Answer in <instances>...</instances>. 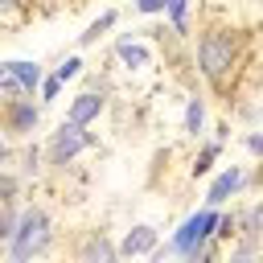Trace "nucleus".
<instances>
[{"label": "nucleus", "instance_id": "nucleus-16", "mask_svg": "<svg viewBox=\"0 0 263 263\" xmlns=\"http://www.w3.org/2000/svg\"><path fill=\"white\" fill-rule=\"evenodd\" d=\"M45 168V148L41 144H25L21 148V177H37Z\"/></svg>", "mask_w": 263, "mask_h": 263}, {"label": "nucleus", "instance_id": "nucleus-21", "mask_svg": "<svg viewBox=\"0 0 263 263\" xmlns=\"http://www.w3.org/2000/svg\"><path fill=\"white\" fill-rule=\"evenodd\" d=\"M238 234V222H234V214H218V226H214V238L218 242H230Z\"/></svg>", "mask_w": 263, "mask_h": 263}, {"label": "nucleus", "instance_id": "nucleus-14", "mask_svg": "<svg viewBox=\"0 0 263 263\" xmlns=\"http://www.w3.org/2000/svg\"><path fill=\"white\" fill-rule=\"evenodd\" d=\"M201 132H205V99H197V95H193V99L185 103V136H189V140H197Z\"/></svg>", "mask_w": 263, "mask_h": 263}, {"label": "nucleus", "instance_id": "nucleus-12", "mask_svg": "<svg viewBox=\"0 0 263 263\" xmlns=\"http://www.w3.org/2000/svg\"><path fill=\"white\" fill-rule=\"evenodd\" d=\"M189 12H193V0H173V4L164 8V16H168V29H173L177 37H189V33H193V25H189Z\"/></svg>", "mask_w": 263, "mask_h": 263}, {"label": "nucleus", "instance_id": "nucleus-26", "mask_svg": "<svg viewBox=\"0 0 263 263\" xmlns=\"http://www.w3.org/2000/svg\"><path fill=\"white\" fill-rule=\"evenodd\" d=\"M8 160H12V144H8V136L0 132V168H4Z\"/></svg>", "mask_w": 263, "mask_h": 263}, {"label": "nucleus", "instance_id": "nucleus-11", "mask_svg": "<svg viewBox=\"0 0 263 263\" xmlns=\"http://www.w3.org/2000/svg\"><path fill=\"white\" fill-rule=\"evenodd\" d=\"M115 58H119V66H123V70H144V66H152L148 45H144V41H136V37L115 41Z\"/></svg>", "mask_w": 263, "mask_h": 263}, {"label": "nucleus", "instance_id": "nucleus-20", "mask_svg": "<svg viewBox=\"0 0 263 263\" xmlns=\"http://www.w3.org/2000/svg\"><path fill=\"white\" fill-rule=\"evenodd\" d=\"M82 66H86V62H82L78 53H70V58H62V62H58V70H53V74H58V82L66 86V82H74V78L82 74Z\"/></svg>", "mask_w": 263, "mask_h": 263}, {"label": "nucleus", "instance_id": "nucleus-19", "mask_svg": "<svg viewBox=\"0 0 263 263\" xmlns=\"http://www.w3.org/2000/svg\"><path fill=\"white\" fill-rule=\"evenodd\" d=\"M0 201H21V173H12L8 164L0 168Z\"/></svg>", "mask_w": 263, "mask_h": 263}, {"label": "nucleus", "instance_id": "nucleus-10", "mask_svg": "<svg viewBox=\"0 0 263 263\" xmlns=\"http://www.w3.org/2000/svg\"><path fill=\"white\" fill-rule=\"evenodd\" d=\"M156 226H148V222H140V226H132L127 234H123V242H119V255H152V247H156Z\"/></svg>", "mask_w": 263, "mask_h": 263}, {"label": "nucleus", "instance_id": "nucleus-17", "mask_svg": "<svg viewBox=\"0 0 263 263\" xmlns=\"http://www.w3.org/2000/svg\"><path fill=\"white\" fill-rule=\"evenodd\" d=\"M218 156H222V140H210V144H201V152L193 156V168H189V173H193V177H205V173L214 168V160H218Z\"/></svg>", "mask_w": 263, "mask_h": 263}, {"label": "nucleus", "instance_id": "nucleus-9", "mask_svg": "<svg viewBox=\"0 0 263 263\" xmlns=\"http://www.w3.org/2000/svg\"><path fill=\"white\" fill-rule=\"evenodd\" d=\"M0 66H4V74H12V78L21 82L25 95H33V90L41 86V78H45V70H41L37 62H29V58H12V62H0Z\"/></svg>", "mask_w": 263, "mask_h": 263}, {"label": "nucleus", "instance_id": "nucleus-8", "mask_svg": "<svg viewBox=\"0 0 263 263\" xmlns=\"http://www.w3.org/2000/svg\"><path fill=\"white\" fill-rule=\"evenodd\" d=\"M247 185V173L238 168V164H230V168H222L214 181H210V189H205V205H226L238 189Z\"/></svg>", "mask_w": 263, "mask_h": 263}, {"label": "nucleus", "instance_id": "nucleus-24", "mask_svg": "<svg viewBox=\"0 0 263 263\" xmlns=\"http://www.w3.org/2000/svg\"><path fill=\"white\" fill-rule=\"evenodd\" d=\"M25 12V0H0V21H12Z\"/></svg>", "mask_w": 263, "mask_h": 263}, {"label": "nucleus", "instance_id": "nucleus-15", "mask_svg": "<svg viewBox=\"0 0 263 263\" xmlns=\"http://www.w3.org/2000/svg\"><path fill=\"white\" fill-rule=\"evenodd\" d=\"M234 222H238V234L259 238V234H263V201H259V205H247L242 214H234ZM238 234H234V238H238Z\"/></svg>", "mask_w": 263, "mask_h": 263}, {"label": "nucleus", "instance_id": "nucleus-5", "mask_svg": "<svg viewBox=\"0 0 263 263\" xmlns=\"http://www.w3.org/2000/svg\"><path fill=\"white\" fill-rule=\"evenodd\" d=\"M37 127H41V103H33V95H4L0 99V132L8 140H33Z\"/></svg>", "mask_w": 263, "mask_h": 263}, {"label": "nucleus", "instance_id": "nucleus-22", "mask_svg": "<svg viewBox=\"0 0 263 263\" xmlns=\"http://www.w3.org/2000/svg\"><path fill=\"white\" fill-rule=\"evenodd\" d=\"M37 95H41V103H53V99L62 95V82H58V74H45V78H41V86H37Z\"/></svg>", "mask_w": 263, "mask_h": 263}, {"label": "nucleus", "instance_id": "nucleus-25", "mask_svg": "<svg viewBox=\"0 0 263 263\" xmlns=\"http://www.w3.org/2000/svg\"><path fill=\"white\" fill-rule=\"evenodd\" d=\"M247 152H251V156H263V127L247 136Z\"/></svg>", "mask_w": 263, "mask_h": 263}, {"label": "nucleus", "instance_id": "nucleus-18", "mask_svg": "<svg viewBox=\"0 0 263 263\" xmlns=\"http://www.w3.org/2000/svg\"><path fill=\"white\" fill-rule=\"evenodd\" d=\"M16 218H21V201H0V242H8V238H12Z\"/></svg>", "mask_w": 263, "mask_h": 263}, {"label": "nucleus", "instance_id": "nucleus-4", "mask_svg": "<svg viewBox=\"0 0 263 263\" xmlns=\"http://www.w3.org/2000/svg\"><path fill=\"white\" fill-rule=\"evenodd\" d=\"M99 140L82 127V123H70V119H62L53 132H49V140L41 144L45 148V168H53V173H62L66 164H74L82 152H90Z\"/></svg>", "mask_w": 263, "mask_h": 263}, {"label": "nucleus", "instance_id": "nucleus-2", "mask_svg": "<svg viewBox=\"0 0 263 263\" xmlns=\"http://www.w3.org/2000/svg\"><path fill=\"white\" fill-rule=\"evenodd\" d=\"M214 226H218V205H201L197 214H189L173 238L164 247H152V259H164V255H181L189 263H205V259H218L222 242L214 238Z\"/></svg>", "mask_w": 263, "mask_h": 263}, {"label": "nucleus", "instance_id": "nucleus-13", "mask_svg": "<svg viewBox=\"0 0 263 263\" xmlns=\"http://www.w3.org/2000/svg\"><path fill=\"white\" fill-rule=\"evenodd\" d=\"M115 21H119V12H115V8L99 12V21H90V25H86V33H78V45H82V49H86V45H95L99 37H107V29H115Z\"/></svg>", "mask_w": 263, "mask_h": 263}, {"label": "nucleus", "instance_id": "nucleus-6", "mask_svg": "<svg viewBox=\"0 0 263 263\" xmlns=\"http://www.w3.org/2000/svg\"><path fill=\"white\" fill-rule=\"evenodd\" d=\"M107 111V82H99V78H86V86L70 99V107H66V119L70 123H82V127H90L99 115Z\"/></svg>", "mask_w": 263, "mask_h": 263}, {"label": "nucleus", "instance_id": "nucleus-27", "mask_svg": "<svg viewBox=\"0 0 263 263\" xmlns=\"http://www.w3.org/2000/svg\"><path fill=\"white\" fill-rule=\"evenodd\" d=\"M4 82H8V74H4V66H0V95H4Z\"/></svg>", "mask_w": 263, "mask_h": 263}, {"label": "nucleus", "instance_id": "nucleus-23", "mask_svg": "<svg viewBox=\"0 0 263 263\" xmlns=\"http://www.w3.org/2000/svg\"><path fill=\"white\" fill-rule=\"evenodd\" d=\"M168 4H173V0H136V12H140V16H164Z\"/></svg>", "mask_w": 263, "mask_h": 263}, {"label": "nucleus", "instance_id": "nucleus-3", "mask_svg": "<svg viewBox=\"0 0 263 263\" xmlns=\"http://www.w3.org/2000/svg\"><path fill=\"white\" fill-rule=\"evenodd\" d=\"M53 238H58L53 218H49L41 205H21L16 230H12V238H8L4 247H8L12 259L25 263V259H41V255H49V251H53Z\"/></svg>", "mask_w": 263, "mask_h": 263}, {"label": "nucleus", "instance_id": "nucleus-7", "mask_svg": "<svg viewBox=\"0 0 263 263\" xmlns=\"http://www.w3.org/2000/svg\"><path fill=\"white\" fill-rule=\"evenodd\" d=\"M70 255L82 259V263H111V259H119V247H115L103 230H86V234L70 247Z\"/></svg>", "mask_w": 263, "mask_h": 263}, {"label": "nucleus", "instance_id": "nucleus-1", "mask_svg": "<svg viewBox=\"0 0 263 263\" xmlns=\"http://www.w3.org/2000/svg\"><path fill=\"white\" fill-rule=\"evenodd\" d=\"M193 62H197V74L210 82V90L226 95L238 62H242V33L234 25H205L197 37Z\"/></svg>", "mask_w": 263, "mask_h": 263}]
</instances>
